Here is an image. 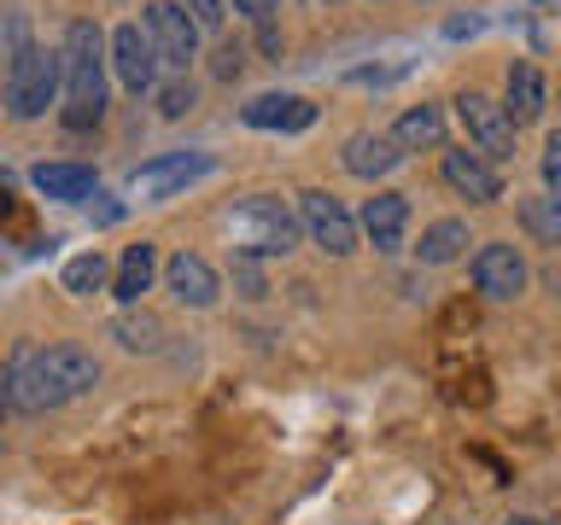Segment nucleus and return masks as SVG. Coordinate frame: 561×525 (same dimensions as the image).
Segmentation results:
<instances>
[{
	"label": "nucleus",
	"mask_w": 561,
	"mask_h": 525,
	"mask_svg": "<svg viewBox=\"0 0 561 525\" xmlns=\"http://www.w3.org/2000/svg\"><path fill=\"white\" fill-rule=\"evenodd\" d=\"M94 385H100L94 350H82V345L18 350V362H12V409L42 415V409H59V402H70V397L94 392Z\"/></svg>",
	"instance_id": "obj_1"
},
{
	"label": "nucleus",
	"mask_w": 561,
	"mask_h": 525,
	"mask_svg": "<svg viewBox=\"0 0 561 525\" xmlns=\"http://www.w3.org/2000/svg\"><path fill=\"white\" fill-rule=\"evenodd\" d=\"M59 88H65V122L70 129H94L105 117V35L94 18L65 24L59 42Z\"/></svg>",
	"instance_id": "obj_2"
},
{
	"label": "nucleus",
	"mask_w": 561,
	"mask_h": 525,
	"mask_svg": "<svg viewBox=\"0 0 561 525\" xmlns=\"http://www.w3.org/2000/svg\"><path fill=\"white\" fill-rule=\"evenodd\" d=\"M228 234L240 240V257H287L298 245V217L275 192H252L228 210Z\"/></svg>",
	"instance_id": "obj_3"
},
{
	"label": "nucleus",
	"mask_w": 561,
	"mask_h": 525,
	"mask_svg": "<svg viewBox=\"0 0 561 525\" xmlns=\"http://www.w3.org/2000/svg\"><path fill=\"white\" fill-rule=\"evenodd\" d=\"M59 100V52L47 47H12V65H7V117L12 122H35L47 117V105Z\"/></svg>",
	"instance_id": "obj_4"
},
{
	"label": "nucleus",
	"mask_w": 561,
	"mask_h": 525,
	"mask_svg": "<svg viewBox=\"0 0 561 525\" xmlns=\"http://www.w3.org/2000/svg\"><path fill=\"white\" fill-rule=\"evenodd\" d=\"M140 30H147V42H152V52H158V70L187 77V65L199 59V30H193V18L175 7V0H147Z\"/></svg>",
	"instance_id": "obj_5"
},
{
	"label": "nucleus",
	"mask_w": 561,
	"mask_h": 525,
	"mask_svg": "<svg viewBox=\"0 0 561 525\" xmlns=\"http://www.w3.org/2000/svg\"><path fill=\"white\" fill-rule=\"evenodd\" d=\"M456 117H462L473 152H480L485 164H508V158H515V122H508V112L491 94L462 88V94H456Z\"/></svg>",
	"instance_id": "obj_6"
},
{
	"label": "nucleus",
	"mask_w": 561,
	"mask_h": 525,
	"mask_svg": "<svg viewBox=\"0 0 561 525\" xmlns=\"http://www.w3.org/2000/svg\"><path fill=\"white\" fill-rule=\"evenodd\" d=\"M298 234H310L328 257H351V252H357V217H351V210L333 199V192H322V187L298 192Z\"/></svg>",
	"instance_id": "obj_7"
},
{
	"label": "nucleus",
	"mask_w": 561,
	"mask_h": 525,
	"mask_svg": "<svg viewBox=\"0 0 561 525\" xmlns=\"http://www.w3.org/2000/svg\"><path fill=\"white\" fill-rule=\"evenodd\" d=\"M105 65L117 70V82L129 88V94L158 88V52H152V42H147L140 24H117L112 35H105Z\"/></svg>",
	"instance_id": "obj_8"
},
{
	"label": "nucleus",
	"mask_w": 561,
	"mask_h": 525,
	"mask_svg": "<svg viewBox=\"0 0 561 525\" xmlns=\"http://www.w3.org/2000/svg\"><path fill=\"white\" fill-rule=\"evenodd\" d=\"M473 287H480L491 304L520 298L526 292V257H520V245H508V240L480 245V252H473Z\"/></svg>",
	"instance_id": "obj_9"
},
{
	"label": "nucleus",
	"mask_w": 561,
	"mask_h": 525,
	"mask_svg": "<svg viewBox=\"0 0 561 525\" xmlns=\"http://www.w3.org/2000/svg\"><path fill=\"white\" fill-rule=\"evenodd\" d=\"M199 175H210V152H164V158H152V164H140L129 187L140 199H175V192L193 187Z\"/></svg>",
	"instance_id": "obj_10"
},
{
	"label": "nucleus",
	"mask_w": 561,
	"mask_h": 525,
	"mask_svg": "<svg viewBox=\"0 0 561 525\" xmlns=\"http://www.w3.org/2000/svg\"><path fill=\"white\" fill-rule=\"evenodd\" d=\"M164 287L175 292V304H187V310H210L222 298V280H217V269H210L199 252H175L164 262Z\"/></svg>",
	"instance_id": "obj_11"
},
{
	"label": "nucleus",
	"mask_w": 561,
	"mask_h": 525,
	"mask_svg": "<svg viewBox=\"0 0 561 525\" xmlns=\"http://www.w3.org/2000/svg\"><path fill=\"white\" fill-rule=\"evenodd\" d=\"M445 182L462 192V199H473V205H497L503 199V170L485 164L473 147H450L445 152Z\"/></svg>",
	"instance_id": "obj_12"
},
{
	"label": "nucleus",
	"mask_w": 561,
	"mask_h": 525,
	"mask_svg": "<svg viewBox=\"0 0 561 525\" xmlns=\"http://www.w3.org/2000/svg\"><path fill=\"white\" fill-rule=\"evenodd\" d=\"M403 228H410V199L403 192H375V199H363V217H357V234H368L380 257H392L403 245Z\"/></svg>",
	"instance_id": "obj_13"
},
{
	"label": "nucleus",
	"mask_w": 561,
	"mask_h": 525,
	"mask_svg": "<svg viewBox=\"0 0 561 525\" xmlns=\"http://www.w3.org/2000/svg\"><path fill=\"white\" fill-rule=\"evenodd\" d=\"M240 122L245 129H280V135H298L316 122V105L305 94H257L252 105H240Z\"/></svg>",
	"instance_id": "obj_14"
},
{
	"label": "nucleus",
	"mask_w": 561,
	"mask_h": 525,
	"mask_svg": "<svg viewBox=\"0 0 561 525\" xmlns=\"http://www.w3.org/2000/svg\"><path fill=\"white\" fill-rule=\"evenodd\" d=\"M152 280H158V245L152 240L123 245V257H117V269H112V292L135 310L140 292H152Z\"/></svg>",
	"instance_id": "obj_15"
},
{
	"label": "nucleus",
	"mask_w": 561,
	"mask_h": 525,
	"mask_svg": "<svg viewBox=\"0 0 561 525\" xmlns=\"http://www.w3.org/2000/svg\"><path fill=\"white\" fill-rule=\"evenodd\" d=\"M340 164L357 175V182H380V175H392V170L403 164V152H398L386 135H368V129H363V135H351V140H345Z\"/></svg>",
	"instance_id": "obj_16"
},
{
	"label": "nucleus",
	"mask_w": 561,
	"mask_h": 525,
	"mask_svg": "<svg viewBox=\"0 0 561 525\" xmlns=\"http://www.w3.org/2000/svg\"><path fill=\"white\" fill-rule=\"evenodd\" d=\"M386 140H392V147H398L403 158H410V152H433V147H445V112L421 100V105H410V112H403V117L392 122V135H386Z\"/></svg>",
	"instance_id": "obj_17"
},
{
	"label": "nucleus",
	"mask_w": 561,
	"mask_h": 525,
	"mask_svg": "<svg viewBox=\"0 0 561 525\" xmlns=\"http://www.w3.org/2000/svg\"><path fill=\"white\" fill-rule=\"evenodd\" d=\"M503 112H508V122H515V129H520V122H538V117H543V70H538L533 59H515V65H508V105H503Z\"/></svg>",
	"instance_id": "obj_18"
},
{
	"label": "nucleus",
	"mask_w": 561,
	"mask_h": 525,
	"mask_svg": "<svg viewBox=\"0 0 561 525\" xmlns=\"http://www.w3.org/2000/svg\"><path fill=\"white\" fill-rule=\"evenodd\" d=\"M30 182H35V192H42V199L77 205V199H88V192H94V170H88V164H35Z\"/></svg>",
	"instance_id": "obj_19"
},
{
	"label": "nucleus",
	"mask_w": 561,
	"mask_h": 525,
	"mask_svg": "<svg viewBox=\"0 0 561 525\" xmlns=\"http://www.w3.org/2000/svg\"><path fill=\"white\" fill-rule=\"evenodd\" d=\"M462 252H468V222L462 217H438L415 245V257L427 262V269H445V262H456Z\"/></svg>",
	"instance_id": "obj_20"
},
{
	"label": "nucleus",
	"mask_w": 561,
	"mask_h": 525,
	"mask_svg": "<svg viewBox=\"0 0 561 525\" xmlns=\"http://www.w3.org/2000/svg\"><path fill=\"white\" fill-rule=\"evenodd\" d=\"M105 280H112V262H105V252H82V257L65 262V292H77V298H94Z\"/></svg>",
	"instance_id": "obj_21"
},
{
	"label": "nucleus",
	"mask_w": 561,
	"mask_h": 525,
	"mask_svg": "<svg viewBox=\"0 0 561 525\" xmlns=\"http://www.w3.org/2000/svg\"><path fill=\"white\" fill-rule=\"evenodd\" d=\"M112 339H117L123 350H158L164 327H158V315H147V310H123L117 322H112Z\"/></svg>",
	"instance_id": "obj_22"
},
{
	"label": "nucleus",
	"mask_w": 561,
	"mask_h": 525,
	"mask_svg": "<svg viewBox=\"0 0 561 525\" xmlns=\"http://www.w3.org/2000/svg\"><path fill=\"white\" fill-rule=\"evenodd\" d=\"M520 222L533 228V240H543V245L561 240V217H556V199H550V192H538V199H520Z\"/></svg>",
	"instance_id": "obj_23"
},
{
	"label": "nucleus",
	"mask_w": 561,
	"mask_h": 525,
	"mask_svg": "<svg viewBox=\"0 0 561 525\" xmlns=\"http://www.w3.org/2000/svg\"><path fill=\"white\" fill-rule=\"evenodd\" d=\"M193 100H199V94H193V82H187V77H175V82L158 88V112H164V117H187V112H193Z\"/></svg>",
	"instance_id": "obj_24"
},
{
	"label": "nucleus",
	"mask_w": 561,
	"mask_h": 525,
	"mask_svg": "<svg viewBox=\"0 0 561 525\" xmlns=\"http://www.w3.org/2000/svg\"><path fill=\"white\" fill-rule=\"evenodd\" d=\"M175 7L193 18V30H199V35H205V30H222V18H228L222 0H175Z\"/></svg>",
	"instance_id": "obj_25"
},
{
	"label": "nucleus",
	"mask_w": 561,
	"mask_h": 525,
	"mask_svg": "<svg viewBox=\"0 0 561 525\" xmlns=\"http://www.w3.org/2000/svg\"><path fill=\"white\" fill-rule=\"evenodd\" d=\"M240 65H245V52H240L234 42H222V47H217V65H210V70L228 82V77H240Z\"/></svg>",
	"instance_id": "obj_26"
},
{
	"label": "nucleus",
	"mask_w": 561,
	"mask_h": 525,
	"mask_svg": "<svg viewBox=\"0 0 561 525\" xmlns=\"http://www.w3.org/2000/svg\"><path fill=\"white\" fill-rule=\"evenodd\" d=\"M228 7H234V12H245L252 24H270V18L280 12V0H228Z\"/></svg>",
	"instance_id": "obj_27"
},
{
	"label": "nucleus",
	"mask_w": 561,
	"mask_h": 525,
	"mask_svg": "<svg viewBox=\"0 0 561 525\" xmlns=\"http://www.w3.org/2000/svg\"><path fill=\"white\" fill-rule=\"evenodd\" d=\"M561 182V135L543 140V187H556Z\"/></svg>",
	"instance_id": "obj_28"
},
{
	"label": "nucleus",
	"mask_w": 561,
	"mask_h": 525,
	"mask_svg": "<svg viewBox=\"0 0 561 525\" xmlns=\"http://www.w3.org/2000/svg\"><path fill=\"white\" fill-rule=\"evenodd\" d=\"M234 280L245 287V298H263V275L252 269V262H240V269H234Z\"/></svg>",
	"instance_id": "obj_29"
},
{
	"label": "nucleus",
	"mask_w": 561,
	"mask_h": 525,
	"mask_svg": "<svg viewBox=\"0 0 561 525\" xmlns=\"http://www.w3.org/2000/svg\"><path fill=\"white\" fill-rule=\"evenodd\" d=\"M12 409V362H0V415Z\"/></svg>",
	"instance_id": "obj_30"
},
{
	"label": "nucleus",
	"mask_w": 561,
	"mask_h": 525,
	"mask_svg": "<svg viewBox=\"0 0 561 525\" xmlns=\"http://www.w3.org/2000/svg\"><path fill=\"white\" fill-rule=\"evenodd\" d=\"M257 47H263V52H280V30L263 24V30H257Z\"/></svg>",
	"instance_id": "obj_31"
},
{
	"label": "nucleus",
	"mask_w": 561,
	"mask_h": 525,
	"mask_svg": "<svg viewBox=\"0 0 561 525\" xmlns=\"http://www.w3.org/2000/svg\"><path fill=\"white\" fill-rule=\"evenodd\" d=\"M503 525H543V520H533V514H515V520H503Z\"/></svg>",
	"instance_id": "obj_32"
}]
</instances>
